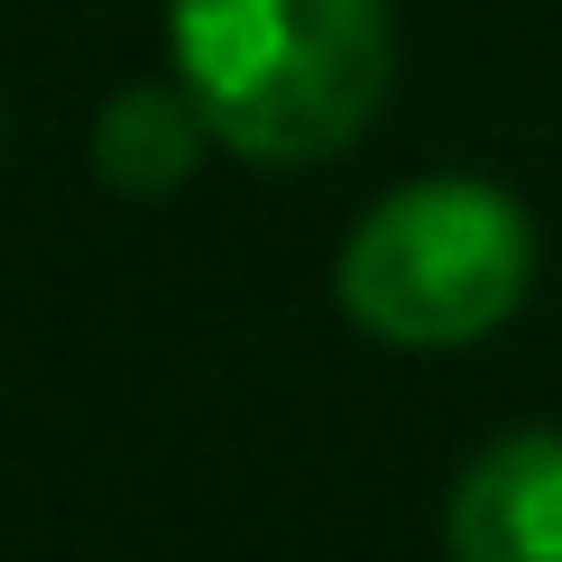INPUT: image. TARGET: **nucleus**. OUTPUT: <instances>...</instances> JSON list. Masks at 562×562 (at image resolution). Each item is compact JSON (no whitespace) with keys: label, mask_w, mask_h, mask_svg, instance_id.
I'll use <instances>...</instances> for the list:
<instances>
[{"label":"nucleus","mask_w":562,"mask_h":562,"mask_svg":"<svg viewBox=\"0 0 562 562\" xmlns=\"http://www.w3.org/2000/svg\"><path fill=\"white\" fill-rule=\"evenodd\" d=\"M203 138H213V121H203L194 92L130 83V92H111V102H102V130H92V167H102L111 194L157 203V194H176V184L203 167Z\"/></svg>","instance_id":"nucleus-4"},{"label":"nucleus","mask_w":562,"mask_h":562,"mask_svg":"<svg viewBox=\"0 0 562 562\" xmlns=\"http://www.w3.org/2000/svg\"><path fill=\"white\" fill-rule=\"evenodd\" d=\"M176 75L249 167H323L379 121L387 0H167Z\"/></svg>","instance_id":"nucleus-1"},{"label":"nucleus","mask_w":562,"mask_h":562,"mask_svg":"<svg viewBox=\"0 0 562 562\" xmlns=\"http://www.w3.org/2000/svg\"><path fill=\"white\" fill-rule=\"evenodd\" d=\"M535 231L480 176H425L369 203L341 240V314L396 350H461L526 304Z\"/></svg>","instance_id":"nucleus-2"},{"label":"nucleus","mask_w":562,"mask_h":562,"mask_svg":"<svg viewBox=\"0 0 562 562\" xmlns=\"http://www.w3.org/2000/svg\"><path fill=\"white\" fill-rule=\"evenodd\" d=\"M452 562H562V434H507L442 507Z\"/></svg>","instance_id":"nucleus-3"}]
</instances>
